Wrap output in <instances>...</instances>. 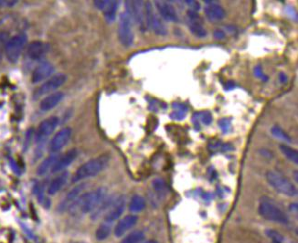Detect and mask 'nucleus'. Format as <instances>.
I'll use <instances>...</instances> for the list:
<instances>
[{
    "mask_svg": "<svg viewBox=\"0 0 298 243\" xmlns=\"http://www.w3.org/2000/svg\"><path fill=\"white\" fill-rule=\"evenodd\" d=\"M107 194V189L104 187L84 193L74 202L69 210L72 212L80 210L82 213H92L106 199Z\"/></svg>",
    "mask_w": 298,
    "mask_h": 243,
    "instance_id": "f257e3e1",
    "label": "nucleus"
},
{
    "mask_svg": "<svg viewBox=\"0 0 298 243\" xmlns=\"http://www.w3.org/2000/svg\"><path fill=\"white\" fill-rule=\"evenodd\" d=\"M109 161L110 157L106 154H103L85 162L84 165L80 166L76 172L74 173L72 177V182L78 183L84 179L96 177L105 169V167L109 164Z\"/></svg>",
    "mask_w": 298,
    "mask_h": 243,
    "instance_id": "f03ea898",
    "label": "nucleus"
},
{
    "mask_svg": "<svg viewBox=\"0 0 298 243\" xmlns=\"http://www.w3.org/2000/svg\"><path fill=\"white\" fill-rule=\"evenodd\" d=\"M258 210L264 220L283 225L288 223V217L286 213L268 197H262Z\"/></svg>",
    "mask_w": 298,
    "mask_h": 243,
    "instance_id": "7ed1b4c3",
    "label": "nucleus"
},
{
    "mask_svg": "<svg viewBox=\"0 0 298 243\" xmlns=\"http://www.w3.org/2000/svg\"><path fill=\"white\" fill-rule=\"evenodd\" d=\"M266 179L271 187L281 194L290 197L297 196V188L288 178L283 176L281 173L276 172L274 170H269L266 173Z\"/></svg>",
    "mask_w": 298,
    "mask_h": 243,
    "instance_id": "20e7f679",
    "label": "nucleus"
},
{
    "mask_svg": "<svg viewBox=\"0 0 298 243\" xmlns=\"http://www.w3.org/2000/svg\"><path fill=\"white\" fill-rule=\"evenodd\" d=\"M28 37L25 33H18L17 35L11 37L5 45V54L6 59L11 62H18L21 54L24 50L25 46L27 44Z\"/></svg>",
    "mask_w": 298,
    "mask_h": 243,
    "instance_id": "39448f33",
    "label": "nucleus"
},
{
    "mask_svg": "<svg viewBox=\"0 0 298 243\" xmlns=\"http://www.w3.org/2000/svg\"><path fill=\"white\" fill-rule=\"evenodd\" d=\"M132 24L133 20L128 13H121L118 22V38L122 45L125 47H130L134 42V31Z\"/></svg>",
    "mask_w": 298,
    "mask_h": 243,
    "instance_id": "423d86ee",
    "label": "nucleus"
},
{
    "mask_svg": "<svg viewBox=\"0 0 298 243\" xmlns=\"http://www.w3.org/2000/svg\"><path fill=\"white\" fill-rule=\"evenodd\" d=\"M67 81V76L63 73H56L40 85L33 94V98L37 100L45 95H50L61 87Z\"/></svg>",
    "mask_w": 298,
    "mask_h": 243,
    "instance_id": "0eeeda50",
    "label": "nucleus"
},
{
    "mask_svg": "<svg viewBox=\"0 0 298 243\" xmlns=\"http://www.w3.org/2000/svg\"><path fill=\"white\" fill-rule=\"evenodd\" d=\"M145 19L146 26L153 30L156 35H167V27L163 23L161 18L157 16L154 10V6L150 2H147L145 5Z\"/></svg>",
    "mask_w": 298,
    "mask_h": 243,
    "instance_id": "6e6552de",
    "label": "nucleus"
},
{
    "mask_svg": "<svg viewBox=\"0 0 298 243\" xmlns=\"http://www.w3.org/2000/svg\"><path fill=\"white\" fill-rule=\"evenodd\" d=\"M125 7L128 15L131 17L138 25L140 30H145L146 29V19H145V6L142 1H126Z\"/></svg>",
    "mask_w": 298,
    "mask_h": 243,
    "instance_id": "1a4fd4ad",
    "label": "nucleus"
},
{
    "mask_svg": "<svg viewBox=\"0 0 298 243\" xmlns=\"http://www.w3.org/2000/svg\"><path fill=\"white\" fill-rule=\"evenodd\" d=\"M60 123V119L57 116H50L49 118L43 120L39 125L37 130L35 140L38 144L45 142L50 135L53 134L54 131L58 127Z\"/></svg>",
    "mask_w": 298,
    "mask_h": 243,
    "instance_id": "9d476101",
    "label": "nucleus"
},
{
    "mask_svg": "<svg viewBox=\"0 0 298 243\" xmlns=\"http://www.w3.org/2000/svg\"><path fill=\"white\" fill-rule=\"evenodd\" d=\"M72 131L70 127L60 129L50 142V152L51 154H58L61 149L65 147L66 145L72 137Z\"/></svg>",
    "mask_w": 298,
    "mask_h": 243,
    "instance_id": "9b49d317",
    "label": "nucleus"
},
{
    "mask_svg": "<svg viewBox=\"0 0 298 243\" xmlns=\"http://www.w3.org/2000/svg\"><path fill=\"white\" fill-rule=\"evenodd\" d=\"M126 205V199L125 196H120L114 198L111 207L104 216V222L113 224L116 220H119L121 216L124 214Z\"/></svg>",
    "mask_w": 298,
    "mask_h": 243,
    "instance_id": "f8f14e48",
    "label": "nucleus"
},
{
    "mask_svg": "<svg viewBox=\"0 0 298 243\" xmlns=\"http://www.w3.org/2000/svg\"><path fill=\"white\" fill-rule=\"evenodd\" d=\"M54 66L50 62H42L37 66L35 70L32 72L31 75V82L32 83H40L48 80L53 74Z\"/></svg>",
    "mask_w": 298,
    "mask_h": 243,
    "instance_id": "ddd939ff",
    "label": "nucleus"
},
{
    "mask_svg": "<svg viewBox=\"0 0 298 243\" xmlns=\"http://www.w3.org/2000/svg\"><path fill=\"white\" fill-rule=\"evenodd\" d=\"M50 46L45 42L34 41L27 48V55L31 60H41L47 54Z\"/></svg>",
    "mask_w": 298,
    "mask_h": 243,
    "instance_id": "4468645a",
    "label": "nucleus"
},
{
    "mask_svg": "<svg viewBox=\"0 0 298 243\" xmlns=\"http://www.w3.org/2000/svg\"><path fill=\"white\" fill-rule=\"evenodd\" d=\"M155 6L161 18H164L165 20L170 22L179 21V16L177 10L170 3H168L167 1H155Z\"/></svg>",
    "mask_w": 298,
    "mask_h": 243,
    "instance_id": "2eb2a0df",
    "label": "nucleus"
},
{
    "mask_svg": "<svg viewBox=\"0 0 298 243\" xmlns=\"http://www.w3.org/2000/svg\"><path fill=\"white\" fill-rule=\"evenodd\" d=\"M138 218L137 215H127L121 220H118L117 224L114 227V235L116 237H122L125 233L129 232L135 226L137 225Z\"/></svg>",
    "mask_w": 298,
    "mask_h": 243,
    "instance_id": "dca6fc26",
    "label": "nucleus"
},
{
    "mask_svg": "<svg viewBox=\"0 0 298 243\" xmlns=\"http://www.w3.org/2000/svg\"><path fill=\"white\" fill-rule=\"evenodd\" d=\"M85 189V184H79L74 187L65 196V198L60 202V205H59V208L58 210L60 212H64L69 210L70 208L72 207V205L74 204V202L77 200L78 198L80 197V196L82 195L83 191Z\"/></svg>",
    "mask_w": 298,
    "mask_h": 243,
    "instance_id": "f3484780",
    "label": "nucleus"
},
{
    "mask_svg": "<svg viewBox=\"0 0 298 243\" xmlns=\"http://www.w3.org/2000/svg\"><path fill=\"white\" fill-rule=\"evenodd\" d=\"M77 156L78 151L76 149L69 150L63 155L60 156V158L58 159L57 163L55 164V166H54L53 169L51 170V172L55 174V173H61L65 171L66 168L72 165V163L77 158Z\"/></svg>",
    "mask_w": 298,
    "mask_h": 243,
    "instance_id": "a211bd4d",
    "label": "nucleus"
},
{
    "mask_svg": "<svg viewBox=\"0 0 298 243\" xmlns=\"http://www.w3.org/2000/svg\"><path fill=\"white\" fill-rule=\"evenodd\" d=\"M64 94L61 92H54L44 97L40 102V109L42 112H49L58 106L63 100Z\"/></svg>",
    "mask_w": 298,
    "mask_h": 243,
    "instance_id": "6ab92c4d",
    "label": "nucleus"
},
{
    "mask_svg": "<svg viewBox=\"0 0 298 243\" xmlns=\"http://www.w3.org/2000/svg\"><path fill=\"white\" fill-rule=\"evenodd\" d=\"M205 3L207 4V6H205L204 12L209 20L216 22L224 19L226 16V12L222 6L218 4H214L211 1H205Z\"/></svg>",
    "mask_w": 298,
    "mask_h": 243,
    "instance_id": "aec40b11",
    "label": "nucleus"
},
{
    "mask_svg": "<svg viewBox=\"0 0 298 243\" xmlns=\"http://www.w3.org/2000/svg\"><path fill=\"white\" fill-rule=\"evenodd\" d=\"M69 176H70L69 172L63 171V172L60 173L59 176H57L56 178H54L53 180L49 185L48 190H47L49 195L54 196L59 191H60L67 183V181L69 179Z\"/></svg>",
    "mask_w": 298,
    "mask_h": 243,
    "instance_id": "412c9836",
    "label": "nucleus"
},
{
    "mask_svg": "<svg viewBox=\"0 0 298 243\" xmlns=\"http://www.w3.org/2000/svg\"><path fill=\"white\" fill-rule=\"evenodd\" d=\"M59 158H60L59 154H52L46 159H44L37 168V175L42 177V176H45L46 174H48L50 171H51Z\"/></svg>",
    "mask_w": 298,
    "mask_h": 243,
    "instance_id": "4be33fe9",
    "label": "nucleus"
},
{
    "mask_svg": "<svg viewBox=\"0 0 298 243\" xmlns=\"http://www.w3.org/2000/svg\"><path fill=\"white\" fill-rule=\"evenodd\" d=\"M118 7H119L118 1H109L108 0L107 5L103 8L102 12H103L104 18L109 23H112L115 20Z\"/></svg>",
    "mask_w": 298,
    "mask_h": 243,
    "instance_id": "5701e85b",
    "label": "nucleus"
},
{
    "mask_svg": "<svg viewBox=\"0 0 298 243\" xmlns=\"http://www.w3.org/2000/svg\"><path fill=\"white\" fill-rule=\"evenodd\" d=\"M128 208L133 213H139V212L143 211L146 208V200L143 196L135 195V196H132Z\"/></svg>",
    "mask_w": 298,
    "mask_h": 243,
    "instance_id": "b1692460",
    "label": "nucleus"
},
{
    "mask_svg": "<svg viewBox=\"0 0 298 243\" xmlns=\"http://www.w3.org/2000/svg\"><path fill=\"white\" fill-rule=\"evenodd\" d=\"M189 29L191 33L198 38H205L208 35L207 30L203 27L202 24L199 20H190L189 21Z\"/></svg>",
    "mask_w": 298,
    "mask_h": 243,
    "instance_id": "393cba45",
    "label": "nucleus"
},
{
    "mask_svg": "<svg viewBox=\"0 0 298 243\" xmlns=\"http://www.w3.org/2000/svg\"><path fill=\"white\" fill-rule=\"evenodd\" d=\"M112 224L103 222L101 225L97 228L96 232V240L98 241H104L110 237L111 232H112Z\"/></svg>",
    "mask_w": 298,
    "mask_h": 243,
    "instance_id": "a878e982",
    "label": "nucleus"
},
{
    "mask_svg": "<svg viewBox=\"0 0 298 243\" xmlns=\"http://www.w3.org/2000/svg\"><path fill=\"white\" fill-rule=\"evenodd\" d=\"M174 111L170 114V118L177 121H180L185 118L187 113H188V107L183 103H173Z\"/></svg>",
    "mask_w": 298,
    "mask_h": 243,
    "instance_id": "bb28decb",
    "label": "nucleus"
},
{
    "mask_svg": "<svg viewBox=\"0 0 298 243\" xmlns=\"http://www.w3.org/2000/svg\"><path fill=\"white\" fill-rule=\"evenodd\" d=\"M279 148L282 154H284L288 160L291 161L295 165H298V153L297 150L289 147L286 145H280Z\"/></svg>",
    "mask_w": 298,
    "mask_h": 243,
    "instance_id": "cd10ccee",
    "label": "nucleus"
},
{
    "mask_svg": "<svg viewBox=\"0 0 298 243\" xmlns=\"http://www.w3.org/2000/svg\"><path fill=\"white\" fill-rule=\"evenodd\" d=\"M145 239V233L142 231H134L127 234L120 243H141Z\"/></svg>",
    "mask_w": 298,
    "mask_h": 243,
    "instance_id": "c85d7f7f",
    "label": "nucleus"
},
{
    "mask_svg": "<svg viewBox=\"0 0 298 243\" xmlns=\"http://www.w3.org/2000/svg\"><path fill=\"white\" fill-rule=\"evenodd\" d=\"M271 133H272V135H273L274 137H276V138H278V139H280V140H283V141H285V142L290 143L292 141L291 137H289V136L286 134V132L283 130L279 126H273L272 129H271Z\"/></svg>",
    "mask_w": 298,
    "mask_h": 243,
    "instance_id": "c756f323",
    "label": "nucleus"
},
{
    "mask_svg": "<svg viewBox=\"0 0 298 243\" xmlns=\"http://www.w3.org/2000/svg\"><path fill=\"white\" fill-rule=\"evenodd\" d=\"M153 188L157 194L166 195L167 191V187L166 182L161 178H156L153 181Z\"/></svg>",
    "mask_w": 298,
    "mask_h": 243,
    "instance_id": "7c9ffc66",
    "label": "nucleus"
},
{
    "mask_svg": "<svg viewBox=\"0 0 298 243\" xmlns=\"http://www.w3.org/2000/svg\"><path fill=\"white\" fill-rule=\"evenodd\" d=\"M266 234L274 243H283L284 237L279 232L274 231V230H267Z\"/></svg>",
    "mask_w": 298,
    "mask_h": 243,
    "instance_id": "2f4dec72",
    "label": "nucleus"
},
{
    "mask_svg": "<svg viewBox=\"0 0 298 243\" xmlns=\"http://www.w3.org/2000/svg\"><path fill=\"white\" fill-rule=\"evenodd\" d=\"M219 127L221 128V132L223 134H227L229 133L231 129H232V121L230 119L228 118H222L219 121L218 123Z\"/></svg>",
    "mask_w": 298,
    "mask_h": 243,
    "instance_id": "473e14b6",
    "label": "nucleus"
},
{
    "mask_svg": "<svg viewBox=\"0 0 298 243\" xmlns=\"http://www.w3.org/2000/svg\"><path fill=\"white\" fill-rule=\"evenodd\" d=\"M199 122H201L205 125H210L212 123V120H213L212 114L209 112L199 113Z\"/></svg>",
    "mask_w": 298,
    "mask_h": 243,
    "instance_id": "72a5a7b5",
    "label": "nucleus"
},
{
    "mask_svg": "<svg viewBox=\"0 0 298 243\" xmlns=\"http://www.w3.org/2000/svg\"><path fill=\"white\" fill-rule=\"evenodd\" d=\"M186 5L189 6L191 9L190 10H192V11L198 12L200 10V4L197 2V1H185Z\"/></svg>",
    "mask_w": 298,
    "mask_h": 243,
    "instance_id": "f704fd0d",
    "label": "nucleus"
},
{
    "mask_svg": "<svg viewBox=\"0 0 298 243\" xmlns=\"http://www.w3.org/2000/svg\"><path fill=\"white\" fill-rule=\"evenodd\" d=\"M108 0H101V1H95L94 5L96 6L97 9L99 10H103V8L107 5Z\"/></svg>",
    "mask_w": 298,
    "mask_h": 243,
    "instance_id": "c9c22d12",
    "label": "nucleus"
},
{
    "mask_svg": "<svg viewBox=\"0 0 298 243\" xmlns=\"http://www.w3.org/2000/svg\"><path fill=\"white\" fill-rule=\"evenodd\" d=\"M213 36H214L216 39H218V40H221V39H223V38H225V32L223 31V30H215L214 32H213Z\"/></svg>",
    "mask_w": 298,
    "mask_h": 243,
    "instance_id": "e433bc0d",
    "label": "nucleus"
},
{
    "mask_svg": "<svg viewBox=\"0 0 298 243\" xmlns=\"http://www.w3.org/2000/svg\"><path fill=\"white\" fill-rule=\"evenodd\" d=\"M18 1H0V6H12L16 5Z\"/></svg>",
    "mask_w": 298,
    "mask_h": 243,
    "instance_id": "4c0bfd02",
    "label": "nucleus"
},
{
    "mask_svg": "<svg viewBox=\"0 0 298 243\" xmlns=\"http://www.w3.org/2000/svg\"><path fill=\"white\" fill-rule=\"evenodd\" d=\"M254 73H255V75H256L257 77H261L263 79V73H262V69H261V67L260 66H258L255 68V70H254Z\"/></svg>",
    "mask_w": 298,
    "mask_h": 243,
    "instance_id": "58836bf2",
    "label": "nucleus"
},
{
    "mask_svg": "<svg viewBox=\"0 0 298 243\" xmlns=\"http://www.w3.org/2000/svg\"><path fill=\"white\" fill-rule=\"evenodd\" d=\"M221 149H222V151H232L233 150V146L230 144H224L221 146Z\"/></svg>",
    "mask_w": 298,
    "mask_h": 243,
    "instance_id": "ea45409f",
    "label": "nucleus"
},
{
    "mask_svg": "<svg viewBox=\"0 0 298 243\" xmlns=\"http://www.w3.org/2000/svg\"><path fill=\"white\" fill-rule=\"evenodd\" d=\"M279 80H280L281 83H286V80H287L286 74L283 73V72H281L280 74H279Z\"/></svg>",
    "mask_w": 298,
    "mask_h": 243,
    "instance_id": "a19ab883",
    "label": "nucleus"
},
{
    "mask_svg": "<svg viewBox=\"0 0 298 243\" xmlns=\"http://www.w3.org/2000/svg\"><path fill=\"white\" fill-rule=\"evenodd\" d=\"M234 86H235V84H234L233 82H228L226 84V89L232 90L233 88H234Z\"/></svg>",
    "mask_w": 298,
    "mask_h": 243,
    "instance_id": "79ce46f5",
    "label": "nucleus"
},
{
    "mask_svg": "<svg viewBox=\"0 0 298 243\" xmlns=\"http://www.w3.org/2000/svg\"><path fill=\"white\" fill-rule=\"evenodd\" d=\"M141 243H158V242L155 241V240H149V241H146V242Z\"/></svg>",
    "mask_w": 298,
    "mask_h": 243,
    "instance_id": "37998d69",
    "label": "nucleus"
},
{
    "mask_svg": "<svg viewBox=\"0 0 298 243\" xmlns=\"http://www.w3.org/2000/svg\"><path fill=\"white\" fill-rule=\"evenodd\" d=\"M294 178H295V180L298 182V171L296 170L295 172H294Z\"/></svg>",
    "mask_w": 298,
    "mask_h": 243,
    "instance_id": "c03bdc74",
    "label": "nucleus"
}]
</instances>
